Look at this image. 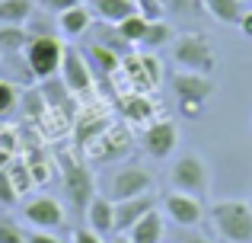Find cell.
Instances as JSON below:
<instances>
[{"label":"cell","mask_w":252,"mask_h":243,"mask_svg":"<svg viewBox=\"0 0 252 243\" xmlns=\"http://www.w3.org/2000/svg\"><path fill=\"white\" fill-rule=\"evenodd\" d=\"M217 237L223 243H252V208L243 199L214 202L208 211Z\"/></svg>","instance_id":"6da1fadb"},{"label":"cell","mask_w":252,"mask_h":243,"mask_svg":"<svg viewBox=\"0 0 252 243\" xmlns=\"http://www.w3.org/2000/svg\"><path fill=\"white\" fill-rule=\"evenodd\" d=\"M172 61L179 64V70H191V74H211L217 64L214 45L208 42V35L201 32H185V35L172 38Z\"/></svg>","instance_id":"7a4b0ae2"},{"label":"cell","mask_w":252,"mask_h":243,"mask_svg":"<svg viewBox=\"0 0 252 243\" xmlns=\"http://www.w3.org/2000/svg\"><path fill=\"white\" fill-rule=\"evenodd\" d=\"M58 163H61V179H64V192H67V199H70V208H74L77 214H86L90 202L96 199V179H93L90 167H83V163L70 154H61Z\"/></svg>","instance_id":"3957f363"},{"label":"cell","mask_w":252,"mask_h":243,"mask_svg":"<svg viewBox=\"0 0 252 243\" xmlns=\"http://www.w3.org/2000/svg\"><path fill=\"white\" fill-rule=\"evenodd\" d=\"M169 186L176 192H185V195H198L201 199L204 192L211 189V170H208V160L198 154H179L169 167Z\"/></svg>","instance_id":"277c9868"},{"label":"cell","mask_w":252,"mask_h":243,"mask_svg":"<svg viewBox=\"0 0 252 243\" xmlns=\"http://www.w3.org/2000/svg\"><path fill=\"white\" fill-rule=\"evenodd\" d=\"M23 58L35 80H48V77L61 74L64 45L55 35H29V45L23 48Z\"/></svg>","instance_id":"5b68a950"},{"label":"cell","mask_w":252,"mask_h":243,"mask_svg":"<svg viewBox=\"0 0 252 243\" xmlns=\"http://www.w3.org/2000/svg\"><path fill=\"white\" fill-rule=\"evenodd\" d=\"M214 93V83L208 74H191V70H179L172 77V96H176L179 109H182L189 119H195L201 112V106L211 100Z\"/></svg>","instance_id":"8992f818"},{"label":"cell","mask_w":252,"mask_h":243,"mask_svg":"<svg viewBox=\"0 0 252 243\" xmlns=\"http://www.w3.org/2000/svg\"><path fill=\"white\" fill-rule=\"evenodd\" d=\"M154 192V176L150 170L137 167V163H128V167L115 170L109 182V199L112 202H125V199H137V195Z\"/></svg>","instance_id":"52a82bcc"},{"label":"cell","mask_w":252,"mask_h":243,"mask_svg":"<svg viewBox=\"0 0 252 243\" xmlns=\"http://www.w3.org/2000/svg\"><path fill=\"white\" fill-rule=\"evenodd\" d=\"M141 147L147 150V157H154V160H169L172 150L179 147V125L172 119L150 122L141 135Z\"/></svg>","instance_id":"ba28073f"},{"label":"cell","mask_w":252,"mask_h":243,"mask_svg":"<svg viewBox=\"0 0 252 243\" xmlns=\"http://www.w3.org/2000/svg\"><path fill=\"white\" fill-rule=\"evenodd\" d=\"M23 218L29 221L35 231H58L64 224V208L51 195H35L23 205Z\"/></svg>","instance_id":"9c48e42d"},{"label":"cell","mask_w":252,"mask_h":243,"mask_svg":"<svg viewBox=\"0 0 252 243\" xmlns=\"http://www.w3.org/2000/svg\"><path fill=\"white\" fill-rule=\"evenodd\" d=\"M61 80H64V87H67L74 96H86L93 90V68H90V61H86L77 48H64Z\"/></svg>","instance_id":"30bf717a"},{"label":"cell","mask_w":252,"mask_h":243,"mask_svg":"<svg viewBox=\"0 0 252 243\" xmlns=\"http://www.w3.org/2000/svg\"><path fill=\"white\" fill-rule=\"evenodd\" d=\"M163 211H166V218L172 224L179 227H198L204 218V205L198 195H185V192H169L166 199H163Z\"/></svg>","instance_id":"8fae6325"},{"label":"cell","mask_w":252,"mask_h":243,"mask_svg":"<svg viewBox=\"0 0 252 243\" xmlns=\"http://www.w3.org/2000/svg\"><path fill=\"white\" fill-rule=\"evenodd\" d=\"M157 208V195L147 192V195H137V199H125V202H115V234H128L144 214H150Z\"/></svg>","instance_id":"7c38bea8"},{"label":"cell","mask_w":252,"mask_h":243,"mask_svg":"<svg viewBox=\"0 0 252 243\" xmlns=\"http://www.w3.org/2000/svg\"><path fill=\"white\" fill-rule=\"evenodd\" d=\"M86 224L99 234V237H109L115 234V202L109 195H96L86 208Z\"/></svg>","instance_id":"4fadbf2b"},{"label":"cell","mask_w":252,"mask_h":243,"mask_svg":"<svg viewBox=\"0 0 252 243\" xmlns=\"http://www.w3.org/2000/svg\"><path fill=\"white\" fill-rule=\"evenodd\" d=\"M122 70L134 77V83L141 90L157 87V83H160V77H163L160 61H157V58H147V55H141V58H125V61H122Z\"/></svg>","instance_id":"5bb4252c"},{"label":"cell","mask_w":252,"mask_h":243,"mask_svg":"<svg viewBox=\"0 0 252 243\" xmlns=\"http://www.w3.org/2000/svg\"><path fill=\"white\" fill-rule=\"evenodd\" d=\"M163 234H166V218L154 208L150 214H144V218L131 227L128 237H131V243H163Z\"/></svg>","instance_id":"9a60e30c"},{"label":"cell","mask_w":252,"mask_h":243,"mask_svg":"<svg viewBox=\"0 0 252 243\" xmlns=\"http://www.w3.org/2000/svg\"><path fill=\"white\" fill-rule=\"evenodd\" d=\"M90 26H93V10L86 3H77V6H70V10L58 13V29H61V35H67V38L83 35Z\"/></svg>","instance_id":"2e32d148"},{"label":"cell","mask_w":252,"mask_h":243,"mask_svg":"<svg viewBox=\"0 0 252 243\" xmlns=\"http://www.w3.org/2000/svg\"><path fill=\"white\" fill-rule=\"evenodd\" d=\"M134 13H141L137 0H93V16H99L109 26H118L122 19L134 16Z\"/></svg>","instance_id":"e0dca14e"},{"label":"cell","mask_w":252,"mask_h":243,"mask_svg":"<svg viewBox=\"0 0 252 243\" xmlns=\"http://www.w3.org/2000/svg\"><path fill=\"white\" fill-rule=\"evenodd\" d=\"M201 6L214 23H223V26H240L243 13L249 10L243 0H201Z\"/></svg>","instance_id":"ac0fdd59"},{"label":"cell","mask_w":252,"mask_h":243,"mask_svg":"<svg viewBox=\"0 0 252 243\" xmlns=\"http://www.w3.org/2000/svg\"><path fill=\"white\" fill-rule=\"evenodd\" d=\"M35 13L32 0H0V26H26Z\"/></svg>","instance_id":"d6986e66"},{"label":"cell","mask_w":252,"mask_h":243,"mask_svg":"<svg viewBox=\"0 0 252 243\" xmlns=\"http://www.w3.org/2000/svg\"><path fill=\"white\" fill-rule=\"evenodd\" d=\"M90 61L96 64V70L99 74H115L118 68H122V55H118V51H112L109 45H102V42H93L90 45Z\"/></svg>","instance_id":"ffe728a7"},{"label":"cell","mask_w":252,"mask_h":243,"mask_svg":"<svg viewBox=\"0 0 252 243\" xmlns=\"http://www.w3.org/2000/svg\"><path fill=\"white\" fill-rule=\"evenodd\" d=\"M147 23H150V19H144L141 13H134V16L122 19V23L115 26V32L122 35V42H128V45H141V42H144V35H147Z\"/></svg>","instance_id":"44dd1931"},{"label":"cell","mask_w":252,"mask_h":243,"mask_svg":"<svg viewBox=\"0 0 252 243\" xmlns=\"http://www.w3.org/2000/svg\"><path fill=\"white\" fill-rule=\"evenodd\" d=\"M29 45V32L23 26H0V51L3 55H19Z\"/></svg>","instance_id":"7402d4cb"},{"label":"cell","mask_w":252,"mask_h":243,"mask_svg":"<svg viewBox=\"0 0 252 243\" xmlns=\"http://www.w3.org/2000/svg\"><path fill=\"white\" fill-rule=\"evenodd\" d=\"M42 96H45V106H48V109H58V106L70 109V96H74V93L64 87V80L58 83L55 77H48V80H42Z\"/></svg>","instance_id":"603a6c76"},{"label":"cell","mask_w":252,"mask_h":243,"mask_svg":"<svg viewBox=\"0 0 252 243\" xmlns=\"http://www.w3.org/2000/svg\"><path fill=\"white\" fill-rule=\"evenodd\" d=\"M172 26L169 23H163V19H154V23H147V35H144V48L147 51H157V48H163V45H169L172 42Z\"/></svg>","instance_id":"cb8c5ba5"},{"label":"cell","mask_w":252,"mask_h":243,"mask_svg":"<svg viewBox=\"0 0 252 243\" xmlns=\"http://www.w3.org/2000/svg\"><path fill=\"white\" fill-rule=\"evenodd\" d=\"M122 112L128 115L131 122H144V119H150V103H147V96H128V100L122 103Z\"/></svg>","instance_id":"d4e9b609"},{"label":"cell","mask_w":252,"mask_h":243,"mask_svg":"<svg viewBox=\"0 0 252 243\" xmlns=\"http://www.w3.org/2000/svg\"><path fill=\"white\" fill-rule=\"evenodd\" d=\"M19 103V90L13 80H0V115H10Z\"/></svg>","instance_id":"484cf974"},{"label":"cell","mask_w":252,"mask_h":243,"mask_svg":"<svg viewBox=\"0 0 252 243\" xmlns=\"http://www.w3.org/2000/svg\"><path fill=\"white\" fill-rule=\"evenodd\" d=\"M6 173H10V179H13V186H16V192H26V189L32 186V170L29 167H23V163H13V167H6Z\"/></svg>","instance_id":"4316f807"},{"label":"cell","mask_w":252,"mask_h":243,"mask_svg":"<svg viewBox=\"0 0 252 243\" xmlns=\"http://www.w3.org/2000/svg\"><path fill=\"white\" fill-rule=\"evenodd\" d=\"M16 202H19V192H16V186H13L10 173H6V170H0V205L13 208Z\"/></svg>","instance_id":"83f0119b"},{"label":"cell","mask_w":252,"mask_h":243,"mask_svg":"<svg viewBox=\"0 0 252 243\" xmlns=\"http://www.w3.org/2000/svg\"><path fill=\"white\" fill-rule=\"evenodd\" d=\"M23 106H26V112L32 115V119H38V115H45V96H42V90H29V93L23 96Z\"/></svg>","instance_id":"f1b7e54d"},{"label":"cell","mask_w":252,"mask_h":243,"mask_svg":"<svg viewBox=\"0 0 252 243\" xmlns=\"http://www.w3.org/2000/svg\"><path fill=\"white\" fill-rule=\"evenodd\" d=\"M0 243H26V234L19 231L13 221L0 218Z\"/></svg>","instance_id":"f546056e"},{"label":"cell","mask_w":252,"mask_h":243,"mask_svg":"<svg viewBox=\"0 0 252 243\" xmlns=\"http://www.w3.org/2000/svg\"><path fill=\"white\" fill-rule=\"evenodd\" d=\"M26 26H29V29H26L29 35H55L51 23H48V19H42V13H32V16H29V23H26Z\"/></svg>","instance_id":"4dcf8cb0"},{"label":"cell","mask_w":252,"mask_h":243,"mask_svg":"<svg viewBox=\"0 0 252 243\" xmlns=\"http://www.w3.org/2000/svg\"><path fill=\"white\" fill-rule=\"evenodd\" d=\"M80 0H38V6H42L45 13H64V10H70V6H77Z\"/></svg>","instance_id":"1f68e13d"},{"label":"cell","mask_w":252,"mask_h":243,"mask_svg":"<svg viewBox=\"0 0 252 243\" xmlns=\"http://www.w3.org/2000/svg\"><path fill=\"white\" fill-rule=\"evenodd\" d=\"M70 240L74 243H102V237H99L93 227H77V231L70 234Z\"/></svg>","instance_id":"d6a6232c"},{"label":"cell","mask_w":252,"mask_h":243,"mask_svg":"<svg viewBox=\"0 0 252 243\" xmlns=\"http://www.w3.org/2000/svg\"><path fill=\"white\" fill-rule=\"evenodd\" d=\"M26 243H61V240H58L51 231H29L26 234Z\"/></svg>","instance_id":"836d02e7"},{"label":"cell","mask_w":252,"mask_h":243,"mask_svg":"<svg viewBox=\"0 0 252 243\" xmlns=\"http://www.w3.org/2000/svg\"><path fill=\"white\" fill-rule=\"evenodd\" d=\"M240 29H243V35H249L252 38V10L243 13V19H240Z\"/></svg>","instance_id":"e575fe53"},{"label":"cell","mask_w":252,"mask_h":243,"mask_svg":"<svg viewBox=\"0 0 252 243\" xmlns=\"http://www.w3.org/2000/svg\"><path fill=\"white\" fill-rule=\"evenodd\" d=\"M179 243H211V240L204 237V234H185V237L179 240Z\"/></svg>","instance_id":"d590c367"},{"label":"cell","mask_w":252,"mask_h":243,"mask_svg":"<svg viewBox=\"0 0 252 243\" xmlns=\"http://www.w3.org/2000/svg\"><path fill=\"white\" fill-rule=\"evenodd\" d=\"M109 243H131V237H128V234H115Z\"/></svg>","instance_id":"8d00e7d4"},{"label":"cell","mask_w":252,"mask_h":243,"mask_svg":"<svg viewBox=\"0 0 252 243\" xmlns=\"http://www.w3.org/2000/svg\"><path fill=\"white\" fill-rule=\"evenodd\" d=\"M160 3H169V0H160Z\"/></svg>","instance_id":"74e56055"},{"label":"cell","mask_w":252,"mask_h":243,"mask_svg":"<svg viewBox=\"0 0 252 243\" xmlns=\"http://www.w3.org/2000/svg\"><path fill=\"white\" fill-rule=\"evenodd\" d=\"M0 55H3V51H0Z\"/></svg>","instance_id":"f35d334b"}]
</instances>
